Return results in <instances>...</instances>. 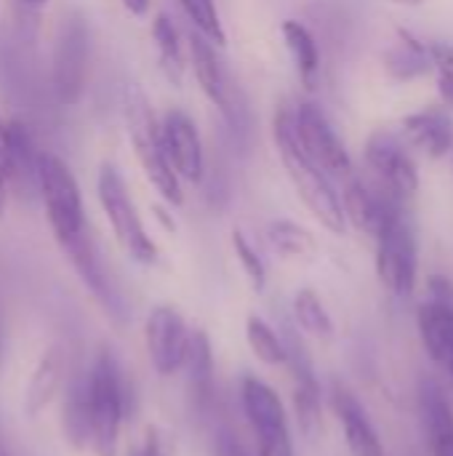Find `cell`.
I'll use <instances>...</instances> for the list:
<instances>
[{
	"mask_svg": "<svg viewBox=\"0 0 453 456\" xmlns=\"http://www.w3.org/2000/svg\"><path fill=\"white\" fill-rule=\"evenodd\" d=\"M403 136L414 150L438 160L451 155L453 150V120L441 107L419 110L403 118Z\"/></svg>",
	"mask_w": 453,
	"mask_h": 456,
	"instance_id": "cell-19",
	"label": "cell"
},
{
	"mask_svg": "<svg viewBox=\"0 0 453 456\" xmlns=\"http://www.w3.org/2000/svg\"><path fill=\"white\" fill-rule=\"evenodd\" d=\"M243 411L256 436L259 456H294L288 419L280 395L262 379L246 377L240 385Z\"/></svg>",
	"mask_w": 453,
	"mask_h": 456,
	"instance_id": "cell-8",
	"label": "cell"
},
{
	"mask_svg": "<svg viewBox=\"0 0 453 456\" xmlns=\"http://www.w3.org/2000/svg\"><path fill=\"white\" fill-rule=\"evenodd\" d=\"M61 433L64 441L83 452L91 444V406H88V371L72 379L61 403Z\"/></svg>",
	"mask_w": 453,
	"mask_h": 456,
	"instance_id": "cell-23",
	"label": "cell"
},
{
	"mask_svg": "<svg viewBox=\"0 0 453 456\" xmlns=\"http://www.w3.org/2000/svg\"><path fill=\"white\" fill-rule=\"evenodd\" d=\"M376 240V273L384 289L392 297H411L417 289V235L406 216V211H398L387 227L374 238Z\"/></svg>",
	"mask_w": 453,
	"mask_h": 456,
	"instance_id": "cell-6",
	"label": "cell"
},
{
	"mask_svg": "<svg viewBox=\"0 0 453 456\" xmlns=\"http://www.w3.org/2000/svg\"><path fill=\"white\" fill-rule=\"evenodd\" d=\"M446 371L451 374V379H453V361H451V363H449V369H446Z\"/></svg>",
	"mask_w": 453,
	"mask_h": 456,
	"instance_id": "cell-41",
	"label": "cell"
},
{
	"mask_svg": "<svg viewBox=\"0 0 453 456\" xmlns=\"http://www.w3.org/2000/svg\"><path fill=\"white\" fill-rule=\"evenodd\" d=\"M163 147L179 179L198 184L206 174V152L195 120L184 110H168L160 120Z\"/></svg>",
	"mask_w": 453,
	"mask_h": 456,
	"instance_id": "cell-14",
	"label": "cell"
},
{
	"mask_svg": "<svg viewBox=\"0 0 453 456\" xmlns=\"http://www.w3.org/2000/svg\"><path fill=\"white\" fill-rule=\"evenodd\" d=\"M387 69L392 77L398 80H411L417 75H425L427 69H433L430 61V48L411 32L400 29L398 32V43L395 48L387 53Z\"/></svg>",
	"mask_w": 453,
	"mask_h": 456,
	"instance_id": "cell-27",
	"label": "cell"
},
{
	"mask_svg": "<svg viewBox=\"0 0 453 456\" xmlns=\"http://www.w3.org/2000/svg\"><path fill=\"white\" fill-rule=\"evenodd\" d=\"M216 456H251V454L246 452V446H243L235 436L222 433V436H219V441H216Z\"/></svg>",
	"mask_w": 453,
	"mask_h": 456,
	"instance_id": "cell-33",
	"label": "cell"
},
{
	"mask_svg": "<svg viewBox=\"0 0 453 456\" xmlns=\"http://www.w3.org/2000/svg\"><path fill=\"white\" fill-rule=\"evenodd\" d=\"M91 72V32L80 13L61 21L53 48V91L61 104H77L83 99Z\"/></svg>",
	"mask_w": 453,
	"mask_h": 456,
	"instance_id": "cell-7",
	"label": "cell"
},
{
	"mask_svg": "<svg viewBox=\"0 0 453 456\" xmlns=\"http://www.w3.org/2000/svg\"><path fill=\"white\" fill-rule=\"evenodd\" d=\"M294 318L299 329L320 342L334 339V321L315 289H299L294 297Z\"/></svg>",
	"mask_w": 453,
	"mask_h": 456,
	"instance_id": "cell-28",
	"label": "cell"
},
{
	"mask_svg": "<svg viewBox=\"0 0 453 456\" xmlns=\"http://www.w3.org/2000/svg\"><path fill=\"white\" fill-rule=\"evenodd\" d=\"M0 358H3V310H0Z\"/></svg>",
	"mask_w": 453,
	"mask_h": 456,
	"instance_id": "cell-39",
	"label": "cell"
},
{
	"mask_svg": "<svg viewBox=\"0 0 453 456\" xmlns=\"http://www.w3.org/2000/svg\"><path fill=\"white\" fill-rule=\"evenodd\" d=\"M96 192H99L101 211H104L117 243L123 246V251L139 265H155L158 262V246L147 235L142 216H139V211L128 195L125 179L112 163H104L99 168Z\"/></svg>",
	"mask_w": 453,
	"mask_h": 456,
	"instance_id": "cell-5",
	"label": "cell"
},
{
	"mask_svg": "<svg viewBox=\"0 0 453 456\" xmlns=\"http://www.w3.org/2000/svg\"><path fill=\"white\" fill-rule=\"evenodd\" d=\"M35 184L45 206V216L56 243L88 230L80 184L72 168L53 152H37L35 160Z\"/></svg>",
	"mask_w": 453,
	"mask_h": 456,
	"instance_id": "cell-4",
	"label": "cell"
},
{
	"mask_svg": "<svg viewBox=\"0 0 453 456\" xmlns=\"http://www.w3.org/2000/svg\"><path fill=\"white\" fill-rule=\"evenodd\" d=\"M64 379H67V350L64 345L56 342L45 347V353L37 358L32 369V377L24 390V414L37 417L40 411H45L59 395V390L64 387Z\"/></svg>",
	"mask_w": 453,
	"mask_h": 456,
	"instance_id": "cell-18",
	"label": "cell"
},
{
	"mask_svg": "<svg viewBox=\"0 0 453 456\" xmlns=\"http://www.w3.org/2000/svg\"><path fill=\"white\" fill-rule=\"evenodd\" d=\"M392 3H398V5H422L425 0H392Z\"/></svg>",
	"mask_w": 453,
	"mask_h": 456,
	"instance_id": "cell-38",
	"label": "cell"
},
{
	"mask_svg": "<svg viewBox=\"0 0 453 456\" xmlns=\"http://www.w3.org/2000/svg\"><path fill=\"white\" fill-rule=\"evenodd\" d=\"M272 139L275 150L280 155V163L299 195V200L307 206V211L334 235H344L347 219L342 211L339 192L334 190L328 174L304 152L299 144L296 128H294V110L291 107H278L272 118Z\"/></svg>",
	"mask_w": 453,
	"mask_h": 456,
	"instance_id": "cell-1",
	"label": "cell"
},
{
	"mask_svg": "<svg viewBox=\"0 0 453 456\" xmlns=\"http://www.w3.org/2000/svg\"><path fill=\"white\" fill-rule=\"evenodd\" d=\"M88 406H91V444L96 456H117L120 430L128 414V382L120 363L104 347L88 369Z\"/></svg>",
	"mask_w": 453,
	"mask_h": 456,
	"instance_id": "cell-3",
	"label": "cell"
},
{
	"mask_svg": "<svg viewBox=\"0 0 453 456\" xmlns=\"http://www.w3.org/2000/svg\"><path fill=\"white\" fill-rule=\"evenodd\" d=\"M19 3H24V5H43V3H48V0H19Z\"/></svg>",
	"mask_w": 453,
	"mask_h": 456,
	"instance_id": "cell-40",
	"label": "cell"
},
{
	"mask_svg": "<svg viewBox=\"0 0 453 456\" xmlns=\"http://www.w3.org/2000/svg\"><path fill=\"white\" fill-rule=\"evenodd\" d=\"M144 345L152 369L160 377H171L182 369L187 345H190V329L182 318V313L171 305H158L144 321Z\"/></svg>",
	"mask_w": 453,
	"mask_h": 456,
	"instance_id": "cell-11",
	"label": "cell"
},
{
	"mask_svg": "<svg viewBox=\"0 0 453 456\" xmlns=\"http://www.w3.org/2000/svg\"><path fill=\"white\" fill-rule=\"evenodd\" d=\"M339 200H342L344 219L371 238H376L398 211H403L398 198L384 192L379 184L374 187L363 179H350Z\"/></svg>",
	"mask_w": 453,
	"mask_h": 456,
	"instance_id": "cell-15",
	"label": "cell"
},
{
	"mask_svg": "<svg viewBox=\"0 0 453 456\" xmlns=\"http://www.w3.org/2000/svg\"><path fill=\"white\" fill-rule=\"evenodd\" d=\"M59 246H61V251L67 254L69 265L75 267V273H77V278L83 281V286H85V289L93 294V299L101 305V310H104L117 326H123L125 318H128V310H125L120 294L115 291V286H112V281H109L104 265H101V256H99V251H96V246H93L91 232L83 230V232H77V235L61 240Z\"/></svg>",
	"mask_w": 453,
	"mask_h": 456,
	"instance_id": "cell-12",
	"label": "cell"
},
{
	"mask_svg": "<svg viewBox=\"0 0 453 456\" xmlns=\"http://www.w3.org/2000/svg\"><path fill=\"white\" fill-rule=\"evenodd\" d=\"M366 166L392 198L411 200L419 192V168L403 142L390 131H374L366 142Z\"/></svg>",
	"mask_w": 453,
	"mask_h": 456,
	"instance_id": "cell-9",
	"label": "cell"
},
{
	"mask_svg": "<svg viewBox=\"0 0 453 456\" xmlns=\"http://www.w3.org/2000/svg\"><path fill=\"white\" fill-rule=\"evenodd\" d=\"M8 184H11V179H8V174L0 168V219H3L5 206H8Z\"/></svg>",
	"mask_w": 453,
	"mask_h": 456,
	"instance_id": "cell-36",
	"label": "cell"
},
{
	"mask_svg": "<svg viewBox=\"0 0 453 456\" xmlns=\"http://www.w3.org/2000/svg\"><path fill=\"white\" fill-rule=\"evenodd\" d=\"M0 456H13L11 454V449L5 446V441H3V433H0Z\"/></svg>",
	"mask_w": 453,
	"mask_h": 456,
	"instance_id": "cell-37",
	"label": "cell"
},
{
	"mask_svg": "<svg viewBox=\"0 0 453 456\" xmlns=\"http://www.w3.org/2000/svg\"><path fill=\"white\" fill-rule=\"evenodd\" d=\"M451 155H453V150H451Z\"/></svg>",
	"mask_w": 453,
	"mask_h": 456,
	"instance_id": "cell-42",
	"label": "cell"
},
{
	"mask_svg": "<svg viewBox=\"0 0 453 456\" xmlns=\"http://www.w3.org/2000/svg\"><path fill=\"white\" fill-rule=\"evenodd\" d=\"M232 251L243 267V273L248 275L254 291H264L267 286V267H264V259L262 254L254 248V243L248 240V235L243 230H232Z\"/></svg>",
	"mask_w": 453,
	"mask_h": 456,
	"instance_id": "cell-31",
	"label": "cell"
},
{
	"mask_svg": "<svg viewBox=\"0 0 453 456\" xmlns=\"http://www.w3.org/2000/svg\"><path fill=\"white\" fill-rule=\"evenodd\" d=\"M152 40H155V48H158V61H160L163 75L168 77L171 86L182 88L187 61H184V48H182L179 29H176L174 19L168 13H158L152 19Z\"/></svg>",
	"mask_w": 453,
	"mask_h": 456,
	"instance_id": "cell-25",
	"label": "cell"
},
{
	"mask_svg": "<svg viewBox=\"0 0 453 456\" xmlns=\"http://www.w3.org/2000/svg\"><path fill=\"white\" fill-rule=\"evenodd\" d=\"M331 403L334 411L339 417V425L344 430V441L352 456H387L384 454V444L376 433V428L371 425L368 411L363 409V403L352 395V390H347L342 382H334L331 387Z\"/></svg>",
	"mask_w": 453,
	"mask_h": 456,
	"instance_id": "cell-17",
	"label": "cell"
},
{
	"mask_svg": "<svg viewBox=\"0 0 453 456\" xmlns=\"http://www.w3.org/2000/svg\"><path fill=\"white\" fill-rule=\"evenodd\" d=\"M0 168L5 174L11 171V123L3 120V118H0Z\"/></svg>",
	"mask_w": 453,
	"mask_h": 456,
	"instance_id": "cell-34",
	"label": "cell"
},
{
	"mask_svg": "<svg viewBox=\"0 0 453 456\" xmlns=\"http://www.w3.org/2000/svg\"><path fill=\"white\" fill-rule=\"evenodd\" d=\"M417 321L430 358L438 366L449 369V363L453 361V305L430 299L419 307Z\"/></svg>",
	"mask_w": 453,
	"mask_h": 456,
	"instance_id": "cell-22",
	"label": "cell"
},
{
	"mask_svg": "<svg viewBox=\"0 0 453 456\" xmlns=\"http://www.w3.org/2000/svg\"><path fill=\"white\" fill-rule=\"evenodd\" d=\"M264 235H267L270 248L278 256H283V259H310L318 251L315 235L307 227H302V224H296L291 219H275V222H270L267 230H264Z\"/></svg>",
	"mask_w": 453,
	"mask_h": 456,
	"instance_id": "cell-26",
	"label": "cell"
},
{
	"mask_svg": "<svg viewBox=\"0 0 453 456\" xmlns=\"http://www.w3.org/2000/svg\"><path fill=\"white\" fill-rule=\"evenodd\" d=\"M246 342L262 363H267V366H283L286 363V342L278 337V331L264 318L248 315Z\"/></svg>",
	"mask_w": 453,
	"mask_h": 456,
	"instance_id": "cell-29",
	"label": "cell"
},
{
	"mask_svg": "<svg viewBox=\"0 0 453 456\" xmlns=\"http://www.w3.org/2000/svg\"><path fill=\"white\" fill-rule=\"evenodd\" d=\"M190 43V64H192V72H195V80L200 86V91L208 96V102L214 107H219V112L235 123V96H232V88H230V77L216 56V45L203 37L198 29L190 32L187 37Z\"/></svg>",
	"mask_w": 453,
	"mask_h": 456,
	"instance_id": "cell-16",
	"label": "cell"
},
{
	"mask_svg": "<svg viewBox=\"0 0 453 456\" xmlns=\"http://www.w3.org/2000/svg\"><path fill=\"white\" fill-rule=\"evenodd\" d=\"M179 5L187 13L190 24L203 37H208L216 48L227 43V32L222 27V19H219V11H216V3L214 0H179Z\"/></svg>",
	"mask_w": 453,
	"mask_h": 456,
	"instance_id": "cell-30",
	"label": "cell"
},
{
	"mask_svg": "<svg viewBox=\"0 0 453 456\" xmlns=\"http://www.w3.org/2000/svg\"><path fill=\"white\" fill-rule=\"evenodd\" d=\"M120 3L131 16H147L150 11V0H120Z\"/></svg>",
	"mask_w": 453,
	"mask_h": 456,
	"instance_id": "cell-35",
	"label": "cell"
},
{
	"mask_svg": "<svg viewBox=\"0 0 453 456\" xmlns=\"http://www.w3.org/2000/svg\"><path fill=\"white\" fill-rule=\"evenodd\" d=\"M280 32H283L286 48H288V53L294 59V67H296V75H299L302 86L310 88V91L318 88V80H320V48H318L315 35L299 19H286Z\"/></svg>",
	"mask_w": 453,
	"mask_h": 456,
	"instance_id": "cell-24",
	"label": "cell"
},
{
	"mask_svg": "<svg viewBox=\"0 0 453 456\" xmlns=\"http://www.w3.org/2000/svg\"><path fill=\"white\" fill-rule=\"evenodd\" d=\"M283 342H286V363L291 366V374H294V414H296L299 430L304 433L307 441H318L323 436L320 382L315 377V369L299 337L288 331Z\"/></svg>",
	"mask_w": 453,
	"mask_h": 456,
	"instance_id": "cell-13",
	"label": "cell"
},
{
	"mask_svg": "<svg viewBox=\"0 0 453 456\" xmlns=\"http://www.w3.org/2000/svg\"><path fill=\"white\" fill-rule=\"evenodd\" d=\"M419 409L433 456H453V409L435 379H425L419 387Z\"/></svg>",
	"mask_w": 453,
	"mask_h": 456,
	"instance_id": "cell-20",
	"label": "cell"
},
{
	"mask_svg": "<svg viewBox=\"0 0 453 456\" xmlns=\"http://www.w3.org/2000/svg\"><path fill=\"white\" fill-rule=\"evenodd\" d=\"M123 115H125V128H128V139L131 147L136 152V160L147 176V182L158 190V195L168 203V206H182L184 203V192H182V179L176 176L166 147H163V134H160V123L155 118V110L147 99V94L142 91L139 83H128L123 91Z\"/></svg>",
	"mask_w": 453,
	"mask_h": 456,
	"instance_id": "cell-2",
	"label": "cell"
},
{
	"mask_svg": "<svg viewBox=\"0 0 453 456\" xmlns=\"http://www.w3.org/2000/svg\"><path fill=\"white\" fill-rule=\"evenodd\" d=\"M182 369H187V385L195 406L206 411L214 398V347L203 329L190 331V345Z\"/></svg>",
	"mask_w": 453,
	"mask_h": 456,
	"instance_id": "cell-21",
	"label": "cell"
},
{
	"mask_svg": "<svg viewBox=\"0 0 453 456\" xmlns=\"http://www.w3.org/2000/svg\"><path fill=\"white\" fill-rule=\"evenodd\" d=\"M294 128H296V136H299V144L304 147V152L326 174H334V176L352 174V158H350L342 136L336 134V128L331 126V120L326 118V112L318 104L302 102L294 110Z\"/></svg>",
	"mask_w": 453,
	"mask_h": 456,
	"instance_id": "cell-10",
	"label": "cell"
},
{
	"mask_svg": "<svg viewBox=\"0 0 453 456\" xmlns=\"http://www.w3.org/2000/svg\"><path fill=\"white\" fill-rule=\"evenodd\" d=\"M176 454V441L171 433H166L158 425H150L136 446H131L128 456H174Z\"/></svg>",
	"mask_w": 453,
	"mask_h": 456,
	"instance_id": "cell-32",
	"label": "cell"
}]
</instances>
